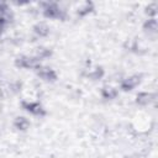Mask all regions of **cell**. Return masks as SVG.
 I'll return each mask as SVG.
<instances>
[{"mask_svg": "<svg viewBox=\"0 0 158 158\" xmlns=\"http://www.w3.org/2000/svg\"><path fill=\"white\" fill-rule=\"evenodd\" d=\"M139 83H141V75H132V77H128V78L123 79L121 81L120 86L123 91H130V90L135 89Z\"/></svg>", "mask_w": 158, "mask_h": 158, "instance_id": "obj_5", "label": "cell"}, {"mask_svg": "<svg viewBox=\"0 0 158 158\" xmlns=\"http://www.w3.org/2000/svg\"><path fill=\"white\" fill-rule=\"evenodd\" d=\"M93 11V4L91 2H84L83 5H81V7H79L78 10H77V14L79 15V16H85V15H88L89 12H91Z\"/></svg>", "mask_w": 158, "mask_h": 158, "instance_id": "obj_12", "label": "cell"}, {"mask_svg": "<svg viewBox=\"0 0 158 158\" xmlns=\"http://www.w3.org/2000/svg\"><path fill=\"white\" fill-rule=\"evenodd\" d=\"M51 53H52V52H51L48 48H46V47H38V48L36 49V56H35V58H37L38 60H41V59H43V58L49 57Z\"/></svg>", "mask_w": 158, "mask_h": 158, "instance_id": "obj_11", "label": "cell"}, {"mask_svg": "<svg viewBox=\"0 0 158 158\" xmlns=\"http://www.w3.org/2000/svg\"><path fill=\"white\" fill-rule=\"evenodd\" d=\"M157 27H158V23H157L156 17L154 19H148L143 23V30L146 32H149V33H156L157 32Z\"/></svg>", "mask_w": 158, "mask_h": 158, "instance_id": "obj_9", "label": "cell"}, {"mask_svg": "<svg viewBox=\"0 0 158 158\" xmlns=\"http://www.w3.org/2000/svg\"><path fill=\"white\" fill-rule=\"evenodd\" d=\"M6 22H7V20H6L4 16H1V15H0V35H1V33L4 32V30H5Z\"/></svg>", "mask_w": 158, "mask_h": 158, "instance_id": "obj_15", "label": "cell"}, {"mask_svg": "<svg viewBox=\"0 0 158 158\" xmlns=\"http://www.w3.org/2000/svg\"><path fill=\"white\" fill-rule=\"evenodd\" d=\"M15 64L20 68H33L37 69L40 67V60L35 57H27V56H21L17 57L15 60Z\"/></svg>", "mask_w": 158, "mask_h": 158, "instance_id": "obj_2", "label": "cell"}, {"mask_svg": "<svg viewBox=\"0 0 158 158\" xmlns=\"http://www.w3.org/2000/svg\"><path fill=\"white\" fill-rule=\"evenodd\" d=\"M101 95H102L104 99H115L117 96V90L112 86L106 85L101 89Z\"/></svg>", "mask_w": 158, "mask_h": 158, "instance_id": "obj_10", "label": "cell"}, {"mask_svg": "<svg viewBox=\"0 0 158 158\" xmlns=\"http://www.w3.org/2000/svg\"><path fill=\"white\" fill-rule=\"evenodd\" d=\"M14 126H15V128H17L20 131H26L30 127V121L23 116H17L14 120Z\"/></svg>", "mask_w": 158, "mask_h": 158, "instance_id": "obj_8", "label": "cell"}, {"mask_svg": "<svg viewBox=\"0 0 158 158\" xmlns=\"http://www.w3.org/2000/svg\"><path fill=\"white\" fill-rule=\"evenodd\" d=\"M123 158H131V157H123Z\"/></svg>", "mask_w": 158, "mask_h": 158, "instance_id": "obj_16", "label": "cell"}, {"mask_svg": "<svg viewBox=\"0 0 158 158\" xmlns=\"http://www.w3.org/2000/svg\"><path fill=\"white\" fill-rule=\"evenodd\" d=\"M153 99H154V95H153L152 93L142 91V93H138V94H137V96H136V102H137L138 105L144 106V105L151 104V102L153 101Z\"/></svg>", "mask_w": 158, "mask_h": 158, "instance_id": "obj_6", "label": "cell"}, {"mask_svg": "<svg viewBox=\"0 0 158 158\" xmlns=\"http://www.w3.org/2000/svg\"><path fill=\"white\" fill-rule=\"evenodd\" d=\"M22 107L26 111H28L30 114L35 115V116H44L46 115V111H44L43 106L40 102H36V101H23Z\"/></svg>", "mask_w": 158, "mask_h": 158, "instance_id": "obj_3", "label": "cell"}, {"mask_svg": "<svg viewBox=\"0 0 158 158\" xmlns=\"http://www.w3.org/2000/svg\"><path fill=\"white\" fill-rule=\"evenodd\" d=\"M146 14L148 16H151V19H154V16L157 15V4H151L146 7Z\"/></svg>", "mask_w": 158, "mask_h": 158, "instance_id": "obj_13", "label": "cell"}, {"mask_svg": "<svg viewBox=\"0 0 158 158\" xmlns=\"http://www.w3.org/2000/svg\"><path fill=\"white\" fill-rule=\"evenodd\" d=\"M43 15L48 19H64L65 12L54 2H47L43 7Z\"/></svg>", "mask_w": 158, "mask_h": 158, "instance_id": "obj_1", "label": "cell"}, {"mask_svg": "<svg viewBox=\"0 0 158 158\" xmlns=\"http://www.w3.org/2000/svg\"><path fill=\"white\" fill-rule=\"evenodd\" d=\"M36 70H37V75L41 79L46 80V81H54V80H57V73L52 68H49V67L40 65Z\"/></svg>", "mask_w": 158, "mask_h": 158, "instance_id": "obj_4", "label": "cell"}, {"mask_svg": "<svg viewBox=\"0 0 158 158\" xmlns=\"http://www.w3.org/2000/svg\"><path fill=\"white\" fill-rule=\"evenodd\" d=\"M33 32L40 37H46L49 33V27L44 22H38L33 26Z\"/></svg>", "mask_w": 158, "mask_h": 158, "instance_id": "obj_7", "label": "cell"}, {"mask_svg": "<svg viewBox=\"0 0 158 158\" xmlns=\"http://www.w3.org/2000/svg\"><path fill=\"white\" fill-rule=\"evenodd\" d=\"M102 75H104V70H102V68H95L91 73H89V77H90L91 79H94V80L100 79Z\"/></svg>", "mask_w": 158, "mask_h": 158, "instance_id": "obj_14", "label": "cell"}]
</instances>
